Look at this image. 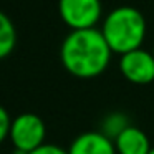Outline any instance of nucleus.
<instances>
[{
	"mask_svg": "<svg viewBox=\"0 0 154 154\" xmlns=\"http://www.w3.org/2000/svg\"><path fill=\"white\" fill-rule=\"evenodd\" d=\"M111 55L113 51L98 28L71 30L60 47L63 68L81 80L96 78L104 73L111 61Z\"/></svg>",
	"mask_w": 154,
	"mask_h": 154,
	"instance_id": "1",
	"label": "nucleus"
},
{
	"mask_svg": "<svg viewBox=\"0 0 154 154\" xmlns=\"http://www.w3.org/2000/svg\"><path fill=\"white\" fill-rule=\"evenodd\" d=\"M101 33L113 53H129L141 48L146 38V18L134 7H118L103 20Z\"/></svg>",
	"mask_w": 154,
	"mask_h": 154,
	"instance_id": "2",
	"label": "nucleus"
},
{
	"mask_svg": "<svg viewBox=\"0 0 154 154\" xmlns=\"http://www.w3.org/2000/svg\"><path fill=\"white\" fill-rule=\"evenodd\" d=\"M47 136V126L43 119L35 113H22L12 118L8 139H10L14 149L32 152L45 144Z\"/></svg>",
	"mask_w": 154,
	"mask_h": 154,
	"instance_id": "3",
	"label": "nucleus"
},
{
	"mask_svg": "<svg viewBox=\"0 0 154 154\" xmlns=\"http://www.w3.org/2000/svg\"><path fill=\"white\" fill-rule=\"evenodd\" d=\"M60 17L71 30L96 28L101 18V0H58Z\"/></svg>",
	"mask_w": 154,
	"mask_h": 154,
	"instance_id": "4",
	"label": "nucleus"
},
{
	"mask_svg": "<svg viewBox=\"0 0 154 154\" xmlns=\"http://www.w3.org/2000/svg\"><path fill=\"white\" fill-rule=\"evenodd\" d=\"M119 71L133 85H149L154 81V57L151 51L137 48L121 55Z\"/></svg>",
	"mask_w": 154,
	"mask_h": 154,
	"instance_id": "5",
	"label": "nucleus"
},
{
	"mask_svg": "<svg viewBox=\"0 0 154 154\" xmlns=\"http://www.w3.org/2000/svg\"><path fill=\"white\" fill-rule=\"evenodd\" d=\"M68 154H118L114 143L100 131H86L71 141Z\"/></svg>",
	"mask_w": 154,
	"mask_h": 154,
	"instance_id": "6",
	"label": "nucleus"
},
{
	"mask_svg": "<svg viewBox=\"0 0 154 154\" xmlns=\"http://www.w3.org/2000/svg\"><path fill=\"white\" fill-rule=\"evenodd\" d=\"M114 147L118 154H149L152 146L147 134L131 124L114 139Z\"/></svg>",
	"mask_w": 154,
	"mask_h": 154,
	"instance_id": "7",
	"label": "nucleus"
},
{
	"mask_svg": "<svg viewBox=\"0 0 154 154\" xmlns=\"http://www.w3.org/2000/svg\"><path fill=\"white\" fill-rule=\"evenodd\" d=\"M128 126H131L129 118L124 113H121V111H113V113L106 114V116L103 118V121H101V124H100V133L104 134L106 137H109L114 143V139H116Z\"/></svg>",
	"mask_w": 154,
	"mask_h": 154,
	"instance_id": "8",
	"label": "nucleus"
},
{
	"mask_svg": "<svg viewBox=\"0 0 154 154\" xmlns=\"http://www.w3.org/2000/svg\"><path fill=\"white\" fill-rule=\"evenodd\" d=\"M17 43V32L7 14L0 10V60L7 58Z\"/></svg>",
	"mask_w": 154,
	"mask_h": 154,
	"instance_id": "9",
	"label": "nucleus"
},
{
	"mask_svg": "<svg viewBox=\"0 0 154 154\" xmlns=\"http://www.w3.org/2000/svg\"><path fill=\"white\" fill-rule=\"evenodd\" d=\"M10 124H12V118L8 114V111L0 104V144L4 143L8 137V131H10Z\"/></svg>",
	"mask_w": 154,
	"mask_h": 154,
	"instance_id": "10",
	"label": "nucleus"
},
{
	"mask_svg": "<svg viewBox=\"0 0 154 154\" xmlns=\"http://www.w3.org/2000/svg\"><path fill=\"white\" fill-rule=\"evenodd\" d=\"M28 154H68V149H63V147L57 146V144H47L45 143L43 146H40L38 149L32 151Z\"/></svg>",
	"mask_w": 154,
	"mask_h": 154,
	"instance_id": "11",
	"label": "nucleus"
},
{
	"mask_svg": "<svg viewBox=\"0 0 154 154\" xmlns=\"http://www.w3.org/2000/svg\"><path fill=\"white\" fill-rule=\"evenodd\" d=\"M149 154H154V147H151V151H149Z\"/></svg>",
	"mask_w": 154,
	"mask_h": 154,
	"instance_id": "12",
	"label": "nucleus"
},
{
	"mask_svg": "<svg viewBox=\"0 0 154 154\" xmlns=\"http://www.w3.org/2000/svg\"><path fill=\"white\" fill-rule=\"evenodd\" d=\"M151 53H152V57H154V47H152V51H151Z\"/></svg>",
	"mask_w": 154,
	"mask_h": 154,
	"instance_id": "13",
	"label": "nucleus"
},
{
	"mask_svg": "<svg viewBox=\"0 0 154 154\" xmlns=\"http://www.w3.org/2000/svg\"><path fill=\"white\" fill-rule=\"evenodd\" d=\"M0 154H2V152H0Z\"/></svg>",
	"mask_w": 154,
	"mask_h": 154,
	"instance_id": "14",
	"label": "nucleus"
}]
</instances>
